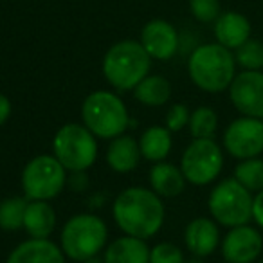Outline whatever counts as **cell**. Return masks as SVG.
<instances>
[{
    "label": "cell",
    "instance_id": "cell-1",
    "mask_svg": "<svg viewBox=\"0 0 263 263\" xmlns=\"http://www.w3.org/2000/svg\"><path fill=\"white\" fill-rule=\"evenodd\" d=\"M112 215L124 234L148 240L164 223V204L154 190L128 187L116 197Z\"/></svg>",
    "mask_w": 263,
    "mask_h": 263
},
{
    "label": "cell",
    "instance_id": "cell-2",
    "mask_svg": "<svg viewBox=\"0 0 263 263\" xmlns=\"http://www.w3.org/2000/svg\"><path fill=\"white\" fill-rule=\"evenodd\" d=\"M190 78L198 88L218 94L231 87L236 76V60L231 49L216 44H204L197 47L187 62Z\"/></svg>",
    "mask_w": 263,
    "mask_h": 263
},
{
    "label": "cell",
    "instance_id": "cell-3",
    "mask_svg": "<svg viewBox=\"0 0 263 263\" xmlns=\"http://www.w3.org/2000/svg\"><path fill=\"white\" fill-rule=\"evenodd\" d=\"M150 67V54L136 40L117 42L103 58V74L116 90H134L148 76Z\"/></svg>",
    "mask_w": 263,
    "mask_h": 263
},
{
    "label": "cell",
    "instance_id": "cell-4",
    "mask_svg": "<svg viewBox=\"0 0 263 263\" xmlns=\"http://www.w3.org/2000/svg\"><path fill=\"white\" fill-rule=\"evenodd\" d=\"M81 121L98 139L112 141L126 132L130 117L119 96L108 90H96L81 105Z\"/></svg>",
    "mask_w": 263,
    "mask_h": 263
},
{
    "label": "cell",
    "instance_id": "cell-5",
    "mask_svg": "<svg viewBox=\"0 0 263 263\" xmlns=\"http://www.w3.org/2000/svg\"><path fill=\"white\" fill-rule=\"evenodd\" d=\"M108 229L99 216L81 213L65 222L60 236L62 251L74 261H88L96 258L106 245Z\"/></svg>",
    "mask_w": 263,
    "mask_h": 263
},
{
    "label": "cell",
    "instance_id": "cell-6",
    "mask_svg": "<svg viewBox=\"0 0 263 263\" xmlns=\"http://www.w3.org/2000/svg\"><path fill=\"white\" fill-rule=\"evenodd\" d=\"M52 152L67 172L83 173L98 159V137L85 124H63L56 132Z\"/></svg>",
    "mask_w": 263,
    "mask_h": 263
},
{
    "label": "cell",
    "instance_id": "cell-7",
    "mask_svg": "<svg viewBox=\"0 0 263 263\" xmlns=\"http://www.w3.org/2000/svg\"><path fill=\"white\" fill-rule=\"evenodd\" d=\"M252 195L236 179H223L208 198L213 220L223 227L245 226L252 218Z\"/></svg>",
    "mask_w": 263,
    "mask_h": 263
},
{
    "label": "cell",
    "instance_id": "cell-8",
    "mask_svg": "<svg viewBox=\"0 0 263 263\" xmlns=\"http://www.w3.org/2000/svg\"><path fill=\"white\" fill-rule=\"evenodd\" d=\"M67 182V170L54 155L31 159L22 172V190L27 200H52Z\"/></svg>",
    "mask_w": 263,
    "mask_h": 263
},
{
    "label": "cell",
    "instance_id": "cell-9",
    "mask_svg": "<svg viewBox=\"0 0 263 263\" xmlns=\"http://www.w3.org/2000/svg\"><path fill=\"white\" fill-rule=\"evenodd\" d=\"M223 168L222 148L213 139H193L184 150L180 159V170L193 186H208L218 179Z\"/></svg>",
    "mask_w": 263,
    "mask_h": 263
},
{
    "label": "cell",
    "instance_id": "cell-10",
    "mask_svg": "<svg viewBox=\"0 0 263 263\" xmlns=\"http://www.w3.org/2000/svg\"><path fill=\"white\" fill-rule=\"evenodd\" d=\"M223 148L240 161L258 157L263 152V119L247 116L234 119L226 128Z\"/></svg>",
    "mask_w": 263,
    "mask_h": 263
},
{
    "label": "cell",
    "instance_id": "cell-11",
    "mask_svg": "<svg viewBox=\"0 0 263 263\" xmlns=\"http://www.w3.org/2000/svg\"><path fill=\"white\" fill-rule=\"evenodd\" d=\"M229 98L234 108L247 117L263 119V72L243 70L236 74L229 87Z\"/></svg>",
    "mask_w": 263,
    "mask_h": 263
},
{
    "label": "cell",
    "instance_id": "cell-12",
    "mask_svg": "<svg viewBox=\"0 0 263 263\" xmlns=\"http://www.w3.org/2000/svg\"><path fill=\"white\" fill-rule=\"evenodd\" d=\"M263 249V236L251 226L233 227L222 241V256L229 263H252Z\"/></svg>",
    "mask_w": 263,
    "mask_h": 263
},
{
    "label": "cell",
    "instance_id": "cell-13",
    "mask_svg": "<svg viewBox=\"0 0 263 263\" xmlns=\"http://www.w3.org/2000/svg\"><path fill=\"white\" fill-rule=\"evenodd\" d=\"M141 44L154 60H170L179 51V33L166 20H152L141 31Z\"/></svg>",
    "mask_w": 263,
    "mask_h": 263
},
{
    "label": "cell",
    "instance_id": "cell-14",
    "mask_svg": "<svg viewBox=\"0 0 263 263\" xmlns=\"http://www.w3.org/2000/svg\"><path fill=\"white\" fill-rule=\"evenodd\" d=\"M6 263H65V254L49 238H29L13 249Z\"/></svg>",
    "mask_w": 263,
    "mask_h": 263
},
{
    "label": "cell",
    "instance_id": "cell-15",
    "mask_svg": "<svg viewBox=\"0 0 263 263\" xmlns=\"http://www.w3.org/2000/svg\"><path fill=\"white\" fill-rule=\"evenodd\" d=\"M184 241L187 251L197 258L211 256L220 243V231L215 220L211 218H195L187 223L184 231Z\"/></svg>",
    "mask_w": 263,
    "mask_h": 263
},
{
    "label": "cell",
    "instance_id": "cell-16",
    "mask_svg": "<svg viewBox=\"0 0 263 263\" xmlns=\"http://www.w3.org/2000/svg\"><path fill=\"white\" fill-rule=\"evenodd\" d=\"M215 36L220 45L227 49H238L251 38V22L236 11L220 15L215 22Z\"/></svg>",
    "mask_w": 263,
    "mask_h": 263
},
{
    "label": "cell",
    "instance_id": "cell-17",
    "mask_svg": "<svg viewBox=\"0 0 263 263\" xmlns=\"http://www.w3.org/2000/svg\"><path fill=\"white\" fill-rule=\"evenodd\" d=\"M141 148L134 137L130 136H119L114 137L106 150V162L108 166L117 173H128L139 166L141 161Z\"/></svg>",
    "mask_w": 263,
    "mask_h": 263
},
{
    "label": "cell",
    "instance_id": "cell-18",
    "mask_svg": "<svg viewBox=\"0 0 263 263\" xmlns=\"http://www.w3.org/2000/svg\"><path fill=\"white\" fill-rule=\"evenodd\" d=\"M186 177L182 170L170 162H155L150 170V186L161 198H175L186 187Z\"/></svg>",
    "mask_w": 263,
    "mask_h": 263
},
{
    "label": "cell",
    "instance_id": "cell-19",
    "mask_svg": "<svg viewBox=\"0 0 263 263\" xmlns=\"http://www.w3.org/2000/svg\"><path fill=\"white\" fill-rule=\"evenodd\" d=\"M103 263H150V247L136 236H121L106 247Z\"/></svg>",
    "mask_w": 263,
    "mask_h": 263
},
{
    "label": "cell",
    "instance_id": "cell-20",
    "mask_svg": "<svg viewBox=\"0 0 263 263\" xmlns=\"http://www.w3.org/2000/svg\"><path fill=\"white\" fill-rule=\"evenodd\" d=\"M24 229L31 238H49L56 229V211L47 200H29Z\"/></svg>",
    "mask_w": 263,
    "mask_h": 263
},
{
    "label": "cell",
    "instance_id": "cell-21",
    "mask_svg": "<svg viewBox=\"0 0 263 263\" xmlns=\"http://www.w3.org/2000/svg\"><path fill=\"white\" fill-rule=\"evenodd\" d=\"M173 146L172 141V132L166 126H150L143 132V136L139 139L141 155L146 161L152 162H161L170 155Z\"/></svg>",
    "mask_w": 263,
    "mask_h": 263
},
{
    "label": "cell",
    "instance_id": "cell-22",
    "mask_svg": "<svg viewBox=\"0 0 263 263\" xmlns=\"http://www.w3.org/2000/svg\"><path fill=\"white\" fill-rule=\"evenodd\" d=\"M134 98L146 106H162L172 98V85L161 74L146 76L134 88Z\"/></svg>",
    "mask_w": 263,
    "mask_h": 263
},
{
    "label": "cell",
    "instance_id": "cell-23",
    "mask_svg": "<svg viewBox=\"0 0 263 263\" xmlns=\"http://www.w3.org/2000/svg\"><path fill=\"white\" fill-rule=\"evenodd\" d=\"M27 204L26 197H11L0 202V227L4 231L24 229Z\"/></svg>",
    "mask_w": 263,
    "mask_h": 263
},
{
    "label": "cell",
    "instance_id": "cell-24",
    "mask_svg": "<svg viewBox=\"0 0 263 263\" xmlns=\"http://www.w3.org/2000/svg\"><path fill=\"white\" fill-rule=\"evenodd\" d=\"M234 179L251 193L263 190V161L258 157L243 159L234 168Z\"/></svg>",
    "mask_w": 263,
    "mask_h": 263
},
{
    "label": "cell",
    "instance_id": "cell-25",
    "mask_svg": "<svg viewBox=\"0 0 263 263\" xmlns=\"http://www.w3.org/2000/svg\"><path fill=\"white\" fill-rule=\"evenodd\" d=\"M190 132L193 139H213L216 128H218V116L209 106H198L191 112Z\"/></svg>",
    "mask_w": 263,
    "mask_h": 263
},
{
    "label": "cell",
    "instance_id": "cell-26",
    "mask_svg": "<svg viewBox=\"0 0 263 263\" xmlns=\"http://www.w3.org/2000/svg\"><path fill=\"white\" fill-rule=\"evenodd\" d=\"M234 60L245 70H261L263 69V44L259 40L249 38L243 45L236 49Z\"/></svg>",
    "mask_w": 263,
    "mask_h": 263
},
{
    "label": "cell",
    "instance_id": "cell-27",
    "mask_svg": "<svg viewBox=\"0 0 263 263\" xmlns=\"http://www.w3.org/2000/svg\"><path fill=\"white\" fill-rule=\"evenodd\" d=\"M150 263H186V258L179 245L162 241L150 249Z\"/></svg>",
    "mask_w": 263,
    "mask_h": 263
},
{
    "label": "cell",
    "instance_id": "cell-28",
    "mask_svg": "<svg viewBox=\"0 0 263 263\" xmlns=\"http://www.w3.org/2000/svg\"><path fill=\"white\" fill-rule=\"evenodd\" d=\"M190 9L198 22H213L220 16V0H190Z\"/></svg>",
    "mask_w": 263,
    "mask_h": 263
},
{
    "label": "cell",
    "instance_id": "cell-29",
    "mask_svg": "<svg viewBox=\"0 0 263 263\" xmlns=\"http://www.w3.org/2000/svg\"><path fill=\"white\" fill-rule=\"evenodd\" d=\"M190 110L182 103H175V105L170 106L168 114H166V128L170 132H180L184 126L190 124Z\"/></svg>",
    "mask_w": 263,
    "mask_h": 263
},
{
    "label": "cell",
    "instance_id": "cell-30",
    "mask_svg": "<svg viewBox=\"0 0 263 263\" xmlns=\"http://www.w3.org/2000/svg\"><path fill=\"white\" fill-rule=\"evenodd\" d=\"M252 220L263 227V190L258 191L252 198Z\"/></svg>",
    "mask_w": 263,
    "mask_h": 263
},
{
    "label": "cell",
    "instance_id": "cell-31",
    "mask_svg": "<svg viewBox=\"0 0 263 263\" xmlns=\"http://www.w3.org/2000/svg\"><path fill=\"white\" fill-rule=\"evenodd\" d=\"M11 112H13V105L9 101V98L4 94H0V126L8 123V119L11 117Z\"/></svg>",
    "mask_w": 263,
    "mask_h": 263
},
{
    "label": "cell",
    "instance_id": "cell-32",
    "mask_svg": "<svg viewBox=\"0 0 263 263\" xmlns=\"http://www.w3.org/2000/svg\"><path fill=\"white\" fill-rule=\"evenodd\" d=\"M259 263H263V261H259Z\"/></svg>",
    "mask_w": 263,
    "mask_h": 263
},
{
    "label": "cell",
    "instance_id": "cell-33",
    "mask_svg": "<svg viewBox=\"0 0 263 263\" xmlns=\"http://www.w3.org/2000/svg\"><path fill=\"white\" fill-rule=\"evenodd\" d=\"M227 263H229V261H227Z\"/></svg>",
    "mask_w": 263,
    "mask_h": 263
}]
</instances>
